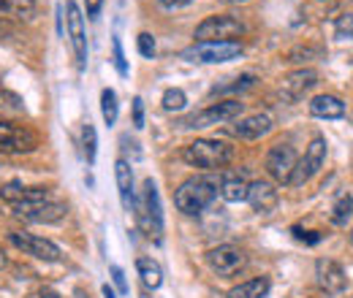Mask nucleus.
I'll return each mask as SVG.
<instances>
[{
  "mask_svg": "<svg viewBox=\"0 0 353 298\" xmlns=\"http://www.w3.org/2000/svg\"><path fill=\"white\" fill-rule=\"evenodd\" d=\"M239 36H245V25L231 14L207 17L193 33L196 41H239Z\"/></svg>",
  "mask_w": 353,
  "mask_h": 298,
  "instance_id": "nucleus-5",
  "label": "nucleus"
},
{
  "mask_svg": "<svg viewBox=\"0 0 353 298\" xmlns=\"http://www.w3.org/2000/svg\"><path fill=\"white\" fill-rule=\"evenodd\" d=\"M85 6H88V17H90V19H95V17L101 14V6H103V0H85Z\"/></svg>",
  "mask_w": 353,
  "mask_h": 298,
  "instance_id": "nucleus-37",
  "label": "nucleus"
},
{
  "mask_svg": "<svg viewBox=\"0 0 353 298\" xmlns=\"http://www.w3.org/2000/svg\"><path fill=\"white\" fill-rule=\"evenodd\" d=\"M0 198L8 201L11 206H30V204H44L49 201V187H25L22 182H6L0 184Z\"/></svg>",
  "mask_w": 353,
  "mask_h": 298,
  "instance_id": "nucleus-13",
  "label": "nucleus"
},
{
  "mask_svg": "<svg viewBox=\"0 0 353 298\" xmlns=\"http://www.w3.org/2000/svg\"><path fill=\"white\" fill-rule=\"evenodd\" d=\"M0 111L19 117V114H25V100L11 89H0Z\"/></svg>",
  "mask_w": 353,
  "mask_h": 298,
  "instance_id": "nucleus-27",
  "label": "nucleus"
},
{
  "mask_svg": "<svg viewBox=\"0 0 353 298\" xmlns=\"http://www.w3.org/2000/svg\"><path fill=\"white\" fill-rule=\"evenodd\" d=\"M294 166H296V152L291 144H274L269 152H266V171L274 182H283L288 184L291 173H294Z\"/></svg>",
  "mask_w": 353,
  "mask_h": 298,
  "instance_id": "nucleus-12",
  "label": "nucleus"
},
{
  "mask_svg": "<svg viewBox=\"0 0 353 298\" xmlns=\"http://www.w3.org/2000/svg\"><path fill=\"white\" fill-rule=\"evenodd\" d=\"M114 179H117V190H120V201L125 206V212H136V193H133V169L128 160H117L114 163Z\"/></svg>",
  "mask_w": 353,
  "mask_h": 298,
  "instance_id": "nucleus-19",
  "label": "nucleus"
},
{
  "mask_svg": "<svg viewBox=\"0 0 353 298\" xmlns=\"http://www.w3.org/2000/svg\"><path fill=\"white\" fill-rule=\"evenodd\" d=\"M221 3H248V0H221Z\"/></svg>",
  "mask_w": 353,
  "mask_h": 298,
  "instance_id": "nucleus-42",
  "label": "nucleus"
},
{
  "mask_svg": "<svg viewBox=\"0 0 353 298\" xmlns=\"http://www.w3.org/2000/svg\"><path fill=\"white\" fill-rule=\"evenodd\" d=\"M207 266L218 274V277H234L239 274L245 266H248V257L239 247H231V244H223L207 253Z\"/></svg>",
  "mask_w": 353,
  "mask_h": 298,
  "instance_id": "nucleus-10",
  "label": "nucleus"
},
{
  "mask_svg": "<svg viewBox=\"0 0 353 298\" xmlns=\"http://www.w3.org/2000/svg\"><path fill=\"white\" fill-rule=\"evenodd\" d=\"M242 114V103L239 100H221V103H210L207 109L190 114L188 120L179 123V128H210V125H223L231 123Z\"/></svg>",
  "mask_w": 353,
  "mask_h": 298,
  "instance_id": "nucleus-7",
  "label": "nucleus"
},
{
  "mask_svg": "<svg viewBox=\"0 0 353 298\" xmlns=\"http://www.w3.org/2000/svg\"><path fill=\"white\" fill-rule=\"evenodd\" d=\"M351 239H353V233H351Z\"/></svg>",
  "mask_w": 353,
  "mask_h": 298,
  "instance_id": "nucleus-43",
  "label": "nucleus"
},
{
  "mask_svg": "<svg viewBox=\"0 0 353 298\" xmlns=\"http://www.w3.org/2000/svg\"><path fill=\"white\" fill-rule=\"evenodd\" d=\"M351 214H353V195L345 190V193H340V195L334 198V204H332V222H334L337 228H345L348 220H351Z\"/></svg>",
  "mask_w": 353,
  "mask_h": 298,
  "instance_id": "nucleus-24",
  "label": "nucleus"
},
{
  "mask_svg": "<svg viewBox=\"0 0 353 298\" xmlns=\"http://www.w3.org/2000/svg\"><path fill=\"white\" fill-rule=\"evenodd\" d=\"M188 106V95L179 89V87H169L163 92V109L166 111H182Z\"/></svg>",
  "mask_w": 353,
  "mask_h": 298,
  "instance_id": "nucleus-29",
  "label": "nucleus"
},
{
  "mask_svg": "<svg viewBox=\"0 0 353 298\" xmlns=\"http://www.w3.org/2000/svg\"><path fill=\"white\" fill-rule=\"evenodd\" d=\"M101 114H103V123L112 128L117 123V114H120V103H117V92L112 87L101 89Z\"/></svg>",
  "mask_w": 353,
  "mask_h": 298,
  "instance_id": "nucleus-26",
  "label": "nucleus"
},
{
  "mask_svg": "<svg viewBox=\"0 0 353 298\" xmlns=\"http://www.w3.org/2000/svg\"><path fill=\"white\" fill-rule=\"evenodd\" d=\"M136 271H139V277H141V282L147 285V288H161V282H163V271H161V266L152 260V257H139L136 260Z\"/></svg>",
  "mask_w": 353,
  "mask_h": 298,
  "instance_id": "nucleus-23",
  "label": "nucleus"
},
{
  "mask_svg": "<svg viewBox=\"0 0 353 298\" xmlns=\"http://www.w3.org/2000/svg\"><path fill=\"white\" fill-rule=\"evenodd\" d=\"M272 128H274L272 117H269L266 111H256V114L239 120V123L231 128V133H234L236 138H242V141H259V138H264Z\"/></svg>",
  "mask_w": 353,
  "mask_h": 298,
  "instance_id": "nucleus-17",
  "label": "nucleus"
},
{
  "mask_svg": "<svg viewBox=\"0 0 353 298\" xmlns=\"http://www.w3.org/2000/svg\"><path fill=\"white\" fill-rule=\"evenodd\" d=\"M248 201L259 214H269L277 206V190H274V184L259 179V182L248 184Z\"/></svg>",
  "mask_w": 353,
  "mask_h": 298,
  "instance_id": "nucleus-18",
  "label": "nucleus"
},
{
  "mask_svg": "<svg viewBox=\"0 0 353 298\" xmlns=\"http://www.w3.org/2000/svg\"><path fill=\"white\" fill-rule=\"evenodd\" d=\"M17 214L28 222H44V225H52V222H60L65 214H68V206L65 204H57V201H44V204H30V206H14Z\"/></svg>",
  "mask_w": 353,
  "mask_h": 298,
  "instance_id": "nucleus-16",
  "label": "nucleus"
},
{
  "mask_svg": "<svg viewBox=\"0 0 353 298\" xmlns=\"http://www.w3.org/2000/svg\"><path fill=\"white\" fill-rule=\"evenodd\" d=\"M221 195L228 204H239V201H248V182L245 179H223L221 182Z\"/></svg>",
  "mask_w": 353,
  "mask_h": 298,
  "instance_id": "nucleus-25",
  "label": "nucleus"
},
{
  "mask_svg": "<svg viewBox=\"0 0 353 298\" xmlns=\"http://www.w3.org/2000/svg\"><path fill=\"white\" fill-rule=\"evenodd\" d=\"M36 14V0H0V19L25 22Z\"/></svg>",
  "mask_w": 353,
  "mask_h": 298,
  "instance_id": "nucleus-21",
  "label": "nucleus"
},
{
  "mask_svg": "<svg viewBox=\"0 0 353 298\" xmlns=\"http://www.w3.org/2000/svg\"><path fill=\"white\" fill-rule=\"evenodd\" d=\"M256 87V76L253 74H242L236 76L231 85H221L212 89V95H223V92H245V89H253Z\"/></svg>",
  "mask_w": 353,
  "mask_h": 298,
  "instance_id": "nucleus-28",
  "label": "nucleus"
},
{
  "mask_svg": "<svg viewBox=\"0 0 353 298\" xmlns=\"http://www.w3.org/2000/svg\"><path fill=\"white\" fill-rule=\"evenodd\" d=\"M266 293H269V277H256L231 288L225 298H266Z\"/></svg>",
  "mask_w": 353,
  "mask_h": 298,
  "instance_id": "nucleus-22",
  "label": "nucleus"
},
{
  "mask_svg": "<svg viewBox=\"0 0 353 298\" xmlns=\"http://www.w3.org/2000/svg\"><path fill=\"white\" fill-rule=\"evenodd\" d=\"M133 125L144 128V100L141 98H133Z\"/></svg>",
  "mask_w": 353,
  "mask_h": 298,
  "instance_id": "nucleus-35",
  "label": "nucleus"
},
{
  "mask_svg": "<svg viewBox=\"0 0 353 298\" xmlns=\"http://www.w3.org/2000/svg\"><path fill=\"white\" fill-rule=\"evenodd\" d=\"M318 85V71L315 68H299V71H291L283 82H280V92L285 100H299L305 98L312 87Z\"/></svg>",
  "mask_w": 353,
  "mask_h": 298,
  "instance_id": "nucleus-14",
  "label": "nucleus"
},
{
  "mask_svg": "<svg viewBox=\"0 0 353 298\" xmlns=\"http://www.w3.org/2000/svg\"><path fill=\"white\" fill-rule=\"evenodd\" d=\"M136 43H139V54H141V57H152V54H155V39H152L150 33H139Z\"/></svg>",
  "mask_w": 353,
  "mask_h": 298,
  "instance_id": "nucleus-32",
  "label": "nucleus"
},
{
  "mask_svg": "<svg viewBox=\"0 0 353 298\" xmlns=\"http://www.w3.org/2000/svg\"><path fill=\"white\" fill-rule=\"evenodd\" d=\"M315 277H318V285L326 293H343L348 288V277H345V271H343V266L337 260L321 257L315 263Z\"/></svg>",
  "mask_w": 353,
  "mask_h": 298,
  "instance_id": "nucleus-15",
  "label": "nucleus"
},
{
  "mask_svg": "<svg viewBox=\"0 0 353 298\" xmlns=\"http://www.w3.org/2000/svg\"><path fill=\"white\" fill-rule=\"evenodd\" d=\"M114 65H117V71H120V76H125L128 74V63H125V54H123V41H120V36H114Z\"/></svg>",
  "mask_w": 353,
  "mask_h": 298,
  "instance_id": "nucleus-33",
  "label": "nucleus"
},
{
  "mask_svg": "<svg viewBox=\"0 0 353 298\" xmlns=\"http://www.w3.org/2000/svg\"><path fill=\"white\" fill-rule=\"evenodd\" d=\"M163 8H169V11H174V8H185V6H190L193 0H158Z\"/></svg>",
  "mask_w": 353,
  "mask_h": 298,
  "instance_id": "nucleus-38",
  "label": "nucleus"
},
{
  "mask_svg": "<svg viewBox=\"0 0 353 298\" xmlns=\"http://www.w3.org/2000/svg\"><path fill=\"white\" fill-rule=\"evenodd\" d=\"M242 54L239 41H196L193 46L182 49V57L188 63H201V65H218V63H231Z\"/></svg>",
  "mask_w": 353,
  "mask_h": 298,
  "instance_id": "nucleus-3",
  "label": "nucleus"
},
{
  "mask_svg": "<svg viewBox=\"0 0 353 298\" xmlns=\"http://www.w3.org/2000/svg\"><path fill=\"white\" fill-rule=\"evenodd\" d=\"M8 239H11V244H14V247H19L22 253L39 257V260H46V263H57L60 255H63V253H60V247H57L54 242L41 239V236H33V233L11 231V233H8Z\"/></svg>",
  "mask_w": 353,
  "mask_h": 298,
  "instance_id": "nucleus-9",
  "label": "nucleus"
},
{
  "mask_svg": "<svg viewBox=\"0 0 353 298\" xmlns=\"http://www.w3.org/2000/svg\"><path fill=\"white\" fill-rule=\"evenodd\" d=\"M39 298H63V296H60L57 290H52V288H44V290L39 293Z\"/></svg>",
  "mask_w": 353,
  "mask_h": 298,
  "instance_id": "nucleus-39",
  "label": "nucleus"
},
{
  "mask_svg": "<svg viewBox=\"0 0 353 298\" xmlns=\"http://www.w3.org/2000/svg\"><path fill=\"white\" fill-rule=\"evenodd\" d=\"M109 271H112V279H114L117 290H120V293H128V282H125V274H123V268H120V266H112Z\"/></svg>",
  "mask_w": 353,
  "mask_h": 298,
  "instance_id": "nucleus-36",
  "label": "nucleus"
},
{
  "mask_svg": "<svg viewBox=\"0 0 353 298\" xmlns=\"http://www.w3.org/2000/svg\"><path fill=\"white\" fill-rule=\"evenodd\" d=\"M326 163V138L323 136H312V141L307 144V149H305V155L296 160V166H294V173H291V179H288V184L291 187H305L310 179L321 171V166Z\"/></svg>",
  "mask_w": 353,
  "mask_h": 298,
  "instance_id": "nucleus-6",
  "label": "nucleus"
},
{
  "mask_svg": "<svg viewBox=\"0 0 353 298\" xmlns=\"http://www.w3.org/2000/svg\"><path fill=\"white\" fill-rule=\"evenodd\" d=\"M291 233H294V239H299V242H305V244H318V242H321V233L305 231V228H299V225H294Z\"/></svg>",
  "mask_w": 353,
  "mask_h": 298,
  "instance_id": "nucleus-34",
  "label": "nucleus"
},
{
  "mask_svg": "<svg viewBox=\"0 0 353 298\" xmlns=\"http://www.w3.org/2000/svg\"><path fill=\"white\" fill-rule=\"evenodd\" d=\"M182 160L193 169L221 171L234 160V147L218 138H196L182 149Z\"/></svg>",
  "mask_w": 353,
  "mask_h": 298,
  "instance_id": "nucleus-2",
  "label": "nucleus"
},
{
  "mask_svg": "<svg viewBox=\"0 0 353 298\" xmlns=\"http://www.w3.org/2000/svg\"><path fill=\"white\" fill-rule=\"evenodd\" d=\"M337 39H351L353 41V14H343L340 19H337Z\"/></svg>",
  "mask_w": 353,
  "mask_h": 298,
  "instance_id": "nucleus-31",
  "label": "nucleus"
},
{
  "mask_svg": "<svg viewBox=\"0 0 353 298\" xmlns=\"http://www.w3.org/2000/svg\"><path fill=\"white\" fill-rule=\"evenodd\" d=\"M65 22H68V41H71V49H74V60L79 68H85L88 63V39H85V19H82V11L74 0L65 3Z\"/></svg>",
  "mask_w": 353,
  "mask_h": 298,
  "instance_id": "nucleus-11",
  "label": "nucleus"
},
{
  "mask_svg": "<svg viewBox=\"0 0 353 298\" xmlns=\"http://www.w3.org/2000/svg\"><path fill=\"white\" fill-rule=\"evenodd\" d=\"M221 193V179L215 176H190L185 179L174 193V206L188 217L201 214Z\"/></svg>",
  "mask_w": 353,
  "mask_h": 298,
  "instance_id": "nucleus-1",
  "label": "nucleus"
},
{
  "mask_svg": "<svg viewBox=\"0 0 353 298\" xmlns=\"http://www.w3.org/2000/svg\"><path fill=\"white\" fill-rule=\"evenodd\" d=\"M36 147H39V136H36V130H30L28 125L0 123V152L22 155V152H33Z\"/></svg>",
  "mask_w": 353,
  "mask_h": 298,
  "instance_id": "nucleus-8",
  "label": "nucleus"
},
{
  "mask_svg": "<svg viewBox=\"0 0 353 298\" xmlns=\"http://www.w3.org/2000/svg\"><path fill=\"white\" fill-rule=\"evenodd\" d=\"M6 266V253H3V247H0V268Z\"/></svg>",
  "mask_w": 353,
  "mask_h": 298,
  "instance_id": "nucleus-41",
  "label": "nucleus"
},
{
  "mask_svg": "<svg viewBox=\"0 0 353 298\" xmlns=\"http://www.w3.org/2000/svg\"><path fill=\"white\" fill-rule=\"evenodd\" d=\"M139 222L144 228L147 236H152L155 242L163 239V209H161V195L152 179H144L141 187V206H139Z\"/></svg>",
  "mask_w": 353,
  "mask_h": 298,
  "instance_id": "nucleus-4",
  "label": "nucleus"
},
{
  "mask_svg": "<svg viewBox=\"0 0 353 298\" xmlns=\"http://www.w3.org/2000/svg\"><path fill=\"white\" fill-rule=\"evenodd\" d=\"M82 152H85L88 163L92 166L95 163V152H98V136H95V128L90 123L82 128Z\"/></svg>",
  "mask_w": 353,
  "mask_h": 298,
  "instance_id": "nucleus-30",
  "label": "nucleus"
},
{
  "mask_svg": "<svg viewBox=\"0 0 353 298\" xmlns=\"http://www.w3.org/2000/svg\"><path fill=\"white\" fill-rule=\"evenodd\" d=\"M101 290H103V298H117V296H114V290H112V288H109V285H103V288H101Z\"/></svg>",
  "mask_w": 353,
  "mask_h": 298,
  "instance_id": "nucleus-40",
  "label": "nucleus"
},
{
  "mask_svg": "<svg viewBox=\"0 0 353 298\" xmlns=\"http://www.w3.org/2000/svg\"><path fill=\"white\" fill-rule=\"evenodd\" d=\"M310 114L321 120H340L345 117V103L337 95H315L310 100Z\"/></svg>",
  "mask_w": 353,
  "mask_h": 298,
  "instance_id": "nucleus-20",
  "label": "nucleus"
}]
</instances>
